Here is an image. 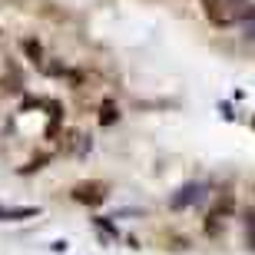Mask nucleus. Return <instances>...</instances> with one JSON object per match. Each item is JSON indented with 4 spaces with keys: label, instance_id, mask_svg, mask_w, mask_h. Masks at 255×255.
Here are the masks:
<instances>
[{
    "label": "nucleus",
    "instance_id": "nucleus-1",
    "mask_svg": "<svg viewBox=\"0 0 255 255\" xmlns=\"http://www.w3.org/2000/svg\"><path fill=\"white\" fill-rule=\"evenodd\" d=\"M73 199L83 206H100L106 199V182H80L73 189Z\"/></svg>",
    "mask_w": 255,
    "mask_h": 255
},
{
    "label": "nucleus",
    "instance_id": "nucleus-2",
    "mask_svg": "<svg viewBox=\"0 0 255 255\" xmlns=\"http://www.w3.org/2000/svg\"><path fill=\"white\" fill-rule=\"evenodd\" d=\"M206 13H209L212 23H219V27H229V23L239 20V13L229 7V0H206Z\"/></svg>",
    "mask_w": 255,
    "mask_h": 255
},
{
    "label": "nucleus",
    "instance_id": "nucleus-3",
    "mask_svg": "<svg viewBox=\"0 0 255 255\" xmlns=\"http://www.w3.org/2000/svg\"><path fill=\"white\" fill-rule=\"evenodd\" d=\"M202 192H206V186H202V182H189V186H182V189L169 199V206L172 209H186V206H192V202H199V199H202Z\"/></svg>",
    "mask_w": 255,
    "mask_h": 255
},
{
    "label": "nucleus",
    "instance_id": "nucleus-4",
    "mask_svg": "<svg viewBox=\"0 0 255 255\" xmlns=\"http://www.w3.org/2000/svg\"><path fill=\"white\" fill-rule=\"evenodd\" d=\"M116 120H120V110H116V103H110V100H106V103L100 106V123H103V126H113Z\"/></svg>",
    "mask_w": 255,
    "mask_h": 255
},
{
    "label": "nucleus",
    "instance_id": "nucleus-5",
    "mask_svg": "<svg viewBox=\"0 0 255 255\" xmlns=\"http://www.w3.org/2000/svg\"><path fill=\"white\" fill-rule=\"evenodd\" d=\"M242 37H246V40H255V10L242 13Z\"/></svg>",
    "mask_w": 255,
    "mask_h": 255
},
{
    "label": "nucleus",
    "instance_id": "nucleus-6",
    "mask_svg": "<svg viewBox=\"0 0 255 255\" xmlns=\"http://www.w3.org/2000/svg\"><path fill=\"white\" fill-rule=\"evenodd\" d=\"M246 246L255 252V212H249V216H246Z\"/></svg>",
    "mask_w": 255,
    "mask_h": 255
},
{
    "label": "nucleus",
    "instance_id": "nucleus-7",
    "mask_svg": "<svg viewBox=\"0 0 255 255\" xmlns=\"http://www.w3.org/2000/svg\"><path fill=\"white\" fill-rule=\"evenodd\" d=\"M23 50H27V57H30V60H40V57H43L40 43H33V40H27V43H23Z\"/></svg>",
    "mask_w": 255,
    "mask_h": 255
},
{
    "label": "nucleus",
    "instance_id": "nucleus-8",
    "mask_svg": "<svg viewBox=\"0 0 255 255\" xmlns=\"http://www.w3.org/2000/svg\"><path fill=\"white\" fill-rule=\"evenodd\" d=\"M47 159H50V156H37V159H30V162H27V166H23L20 172H33V169H43V162H47Z\"/></svg>",
    "mask_w": 255,
    "mask_h": 255
},
{
    "label": "nucleus",
    "instance_id": "nucleus-9",
    "mask_svg": "<svg viewBox=\"0 0 255 255\" xmlns=\"http://www.w3.org/2000/svg\"><path fill=\"white\" fill-rule=\"evenodd\" d=\"M236 3H246V0H236Z\"/></svg>",
    "mask_w": 255,
    "mask_h": 255
},
{
    "label": "nucleus",
    "instance_id": "nucleus-10",
    "mask_svg": "<svg viewBox=\"0 0 255 255\" xmlns=\"http://www.w3.org/2000/svg\"><path fill=\"white\" fill-rule=\"evenodd\" d=\"M252 126H255V120H252Z\"/></svg>",
    "mask_w": 255,
    "mask_h": 255
}]
</instances>
